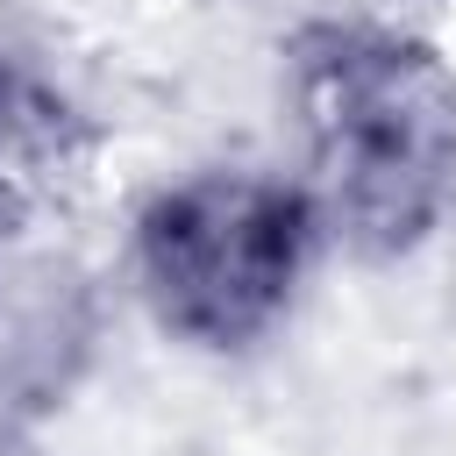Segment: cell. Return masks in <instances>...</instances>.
Here are the masks:
<instances>
[{
	"label": "cell",
	"mask_w": 456,
	"mask_h": 456,
	"mask_svg": "<svg viewBox=\"0 0 456 456\" xmlns=\"http://www.w3.org/2000/svg\"><path fill=\"white\" fill-rule=\"evenodd\" d=\"M292 128L314 221L363 256L413 249L456 200V78L399 28H306L292 43Z\"/></svg>",
	"instance_id": "obj_1"
},
{
	"label": "cell",
	"mask_w": 456,
	"mask_h": 456,
	"mask_svg": "<svg viewBox=\"0 0 456 456\" xmlns=\"http://www.w3.org/2000/svg\"><path fill=\"white\" fill-rule=\"evenodd\" d=\"M321 221L299 185L264 171H192L135 214V285L150 314L200 349L264 342L306 278Z\"/></svg>",
	"instance_id": "obj_2"
},
{
	"label": "cell",
	"mask_w": 456,
	"mask_h": 456,
	"mask_svg": "<svg viewBox=\"0 0 456 456\" xmlns=\"http://www.w3.org/2000/svg\"><path fill=\"white\" fill-rule=\"evenodd\" d=\"M78 164H86V121L71 93L43 64L0 50V235L50 214L78 178Z\"/></svg>",
	"instance_id": "obj_3"
}]
</instances>
